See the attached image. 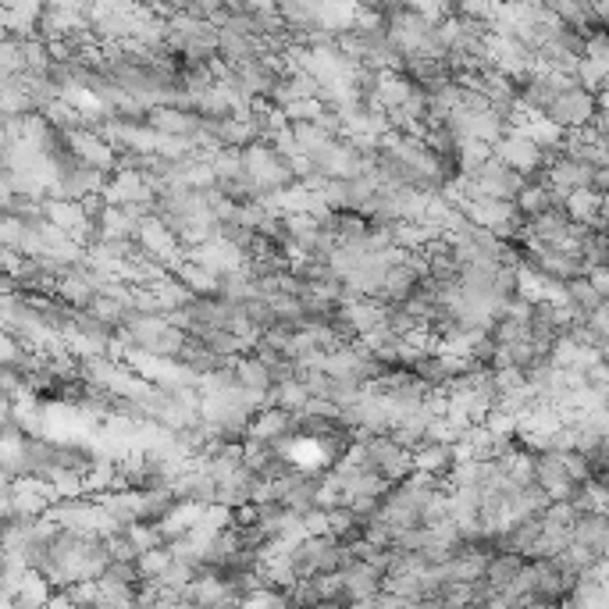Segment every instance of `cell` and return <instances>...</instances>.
I'll return each mask as SVG.
<instances>
[{"instance_id": "obj_1", "label": "cell", "mask_w": 609, "mask_h": 609, "mask_svg": "<svg viewBox=\"0 0 609 609\" xmlns=\"http://www.w3.org/2000/svg\"><path fill=\"white\" fill-rule=\"evenodd\" d=\"M595 111H599V100L574 82V86H567V90H560L553 100H549V107L542 111V118L545 122L560 125L563 132H574V129H585V125L592 122Z\"/></svg>"}, {"instance_id": "obj_2", "label": "cell", "mask_w": 609, "mask_h": 609, "mask_svg": "<svg viewBox=\"0 0 609 609\" xmlns=\"http://www.w3.org/2000/svg\"><path fill=\"white\" fill-rule=\"evenodd\" d=\"M168 563H171V549H168V545H157V549L143 553V556L136 560L139 581H154V577H161L164 570H168Z\"/></svg>"}]
</instances>
